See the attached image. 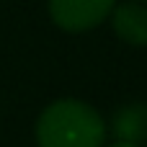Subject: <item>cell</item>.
<instances>
[{
	"instance_id": "obj_4",
	"label": "cell",
	"mask_w": 147,
	"mask_h": 147,
	"mask_svg": "<svg viewBox=\"0 0 147 147\" xmlns=\"http://www.w3.org/2000/svg\"><path fill=\"white\" fill-rule=\"evenodd\" d=\"M109 134H114L116 142H132L145 145L147 142V103L145 101H129L119 106L111 119L106 121Z\"/></svg>"
},
{
	"instance_id": "obj_2",
	"label": "cell",
	"mask_w": 147,
	"mask_h": 147,
	"mask_svg": "<svg viewBox=\"0 0 147 147\" xmlns=\"http://www.w3.org/2000/svg\"><path fill=\"white\" fill-rule=\"evenodd\" d=\"M116 0H47L52 23L67 34H85L109 21Z\"/></svg>"
},
{
	"instance_id": "obj_1",
	"label": "cell",
	"mask_w": 147,
	"mask_h": 147,
	"mask_svg": "<svg viewBox=\"0 0 147 147\" xmlns=\"http://www.w3.org/2000/svg\"><path fill=\"white\" fill-rule=\"evenodd\" d=\"M36 147H103L109 140L106 119L83 98H54L34 124Z\"/></svg>"
},
{
	"instance_id": "obj_6",
	"label": "cell",
	"mask_w": 147,
	"mask_h": 147,
	"mask_svg": "<svg viewBox=\"0 0 147 147\" xmlns=\"http://www.w3.org/2000/svg\"><path fill=\"white\" fill-rule=\"evenodd\" d=\"M134 3H147V0H134Z\"/></svg>"
},
{
	"instance_id": "obj_5",
	"label": "cell",
	"mask_w": 147,
	"mask_h": 147,
	"mask_svg": "<svg viewBox=\"0 0 147 147\" xmlns=\"http://www.w3.org/2000/svg\"><path fill=\"white\" fill-rule=\"evenodd\" d=\"M103 147H142V145H132V142H116V140H114V142H106Z\"/></svg>"
},
{
	"instance_id": "obj_3",
	"label": "cell",
	"mask_w": 147,
	"mask_h": 147,
	"mask_svg": "<svg viewBox=\"0 0 147 147\" xmlns=\"http://www.w3.org/2000/svg\"><path fill=\"white\" fill-rule=\"evenodd\" d=\"M109 21H111L114 34L124 44L147 47V3H134V0L116 3Z\"/></svg>"
}]
</instances>
